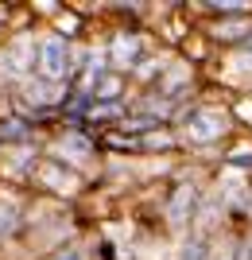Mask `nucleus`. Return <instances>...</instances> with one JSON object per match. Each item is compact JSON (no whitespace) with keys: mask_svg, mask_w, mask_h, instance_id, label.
<instances>
[{"mask_svg":"<svg viewBox=\"0 0 252 260\" xmlns=\"http://www.w3.org/2000/svg\"><path fill=\"white\" fill-rule=\"evenodd\" d=\"M148 58V43H143L140 31H132V27H121V31L109 39V47H105V62H109L113 74H124L132 78V70Z\"/></svg>","mask_w":252,"mask_h":260,"instance_id":"nucleus-6","label":"nucleus"},{"mask_svg":"<svg viewBox=\"0 0 252 260\" xmlns=\"http://www.w3.org/2000/svg\"><path fill=\"white\" fill-rule=\"evenodd\" d=\"M206 35L213 39V43L233 47V51H237V47L252 35V12H244V16H218V20H209L206 23Z\"/></svg>","mask_w":252,"mask_h":260,"instance_id":"nucleus-8","label":"nucleus"},{"mask_svg":"<svg viewBox=\"0 0 252 260\" xmlns=\"http://www.w3.org/2000/svg\"><path fill=\"white\" fill-rule=\"evenodd\" d=\"M171 124H178L175 136L183 144L209 148V144L225 140V132H229V113H225L221 105H198V101H190V105L178 109V117L171 120Z\"/></svg>","mask_w":252,"mask_h":260,"instance_id":"nucleus-2","label":"nucleus"},{"mask_svg":"<svg viewBox=\"0 0 252 260\" xmlns=\"http://www.w3.org/2000/svg\"><path fill=\"white\" fill-rule=\"evenodd\" d=\"M51 159L66 163L70 171H78L82 163L97 159V144H93V136H89V132H82V124H78V128L62 124V128L55 132V140H51Z\"/></svg>","mask_w":252,"mask_h":260,"instance_id":"nucleus-5","label":"nucleus"},{"mask_svg":"<svg viewBox=\"0 0 252 260\" xmlns=\"http://www.w3.org/2000/svg\"><path fill=\"white\" fill-rule=\"evenodd\" d=\"M66 89H70V86H47V82H39V78H31V82H23V86H20V105L27 109V113L35 109V117H43L47 109L62 105Z\"/></svg>","mask_w":252,"mask_h":260,"instance_id":"nucleus-9","label":"nucleus"},{"mask_svg":"<svg viewBox=\"0 0 252 260\" xmlns=\"http://www.w3.org/2000/svg\"><path fill=\"white\" fill-rule=\"evenodd\" d=\"M175 260H221L218 256V237H198V233L183 237Z\"/></svg>","mask_w":252,"mask_h":260,"instance_id":"nucleus-10","label":"nucleus"},{"mask_svg":"<svg viewBox=\"0 0 252 260\" xmlns=\"http://www.w3.org/2000/svg\"><path fill=\"white\" fill-rule=\"evenodd\" d=\"M43 260H93V252H89L86 241H62V245H55Z\"/></svg>","mask_w":252,"mask_h":260,"instance_id":"nucleus-12","label":"nucleus"},{"mask_svg":"<svg viewBox=\"0 0 252 260\" xmlns=\"http://www.w3.org/2000/svg\"><path fill=\"white\" fill-rule=\"evenodd\" d=\"M202 186L194 183V179H183V183H175L171 190H167V202H163V221L171 233H187L194 229V217H198V206H202Z\"/></svg>","mask_w":252,"mask_h":260,"instance_id":"nucleus-3","label":"nucleus"},{"mask_svg":"<svg viewBox=\"0 0 252 260\" xmlns=\"http://www.w3.org/2000/svg\"><path fill=\"white\" fill-rule=\"evenodd\" d=\"M35 78L47 86H74L78 66H74V43L70 35L47 27L35 35Z\"/></svg>","mask_w":252,"mask_h":260,"instance_id":"nucleus-1","label":"nucleus"},{"mask_svg":"<svg viewBox=\"0 0 252 260\" xmlns=\"http://www.w3.org/2000/svg\"><path fill=\"white\" fill-rule=\"evenodd\" d=\"M23 221H27V217H23V206L12 194H0V241H12L23 229Z\"/></svg>","mask_w":252,"mask_h":260,"instance_id":"nucleus-11","label":"nucleus"},{"mask_svg":"<svg viewBox=\"0 0 252 260\" xmlns=\"http://www.w3.org/2000/svg\"><path fill=\"white\" fill-rule=\"evenodd\" d=\"M233 260H252V229L244 233L241 241H237V252H233Z\"/></svg>","mask_w":252,"mask_h":260,"instance_id":"nucleus-13","label":"nucleus"},{"mask_svg":"<svg viewBox=\"0 0 252 260\" xmlns=\"http://www.w3.org/2000/svg\"><path fill=\"white\" fill-rule=\"evenodd\" d=\"M35 78V31H20L0 51V82L20 89Z\"/></svg>","mask_w":252,"mask_h":260,"instance_id":"nucleus-4","label":"nucleus"},{"mask_svg":"<svg viewBox=\"0 0 252 260\" xmlns=\"http://www.w3.org/2000/svg\"><path fill=\"white\" fill-rule=\"evenodd\" d=\"M31 183L39 186V190H51V194H74L78 186H82V175L70 171L66 163L43 155V159H39V167H35V175H31Z\"/></svg>","mask_w":252,"mask_h":260,"instance_id":"nucleus-7","label":"nucleus"}]
</instances>
